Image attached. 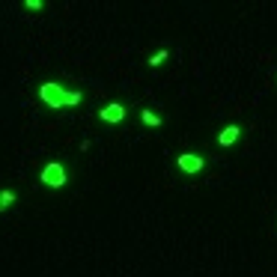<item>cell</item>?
Returning a JSON list of instances; mask_svg holds the SVG:
<instances>
[{
  "instance_id": "6da1fadb",
  "label": "cell",
  "mask_w": 277,
  "mask_h": 277,
  "mask_svg": "<svg viewBox=\"0 0 277 277\" xmlns=\"http://www.w3.org/2000/svg\"><path fill=\"white\" fill-rule=\"evenodd\" d=\"M66 87L63 84H57V81H48V84H42L39 87V98L48 104V107H63L66 104Z\"/></svg>"
},
{
  "instance_id": "7a4b0ae2",
  "label": "cell",
  "mask_w": 277,
  "mask_h": 277,
  "mask_svg": "<svg viewBox=\"0 0 277 277\" xmlns=\"http://www.w3.org/2000/svg\"><path fill=\"white\" fill-rule=\"evenodd\" d=\"M66 182H69V173H66V167H63L60 161H48V164L42 167V185H48V188H63Z\"/></svg>"
},
{
  "instance_id": "3957f363",
  "label": "cell",
  "mask_w": 277,
  "mask_h": 277,
  "mask_svg": "<svg viewBox=\"0 0 277 277\" xmlns=\"http://www.w3.org/2000/svg\"><path fill=\"white\" fill-rule=\"evenodd\" d=\"M98 120H104L107 125H117L125 120V104H120V101H110V104H104L101 110H98Z\"/></svg>"
},
{
  "instance_id": "277c9868",
  "label": "cell",
  "mask_w": 277,
  "mask_h": 277,
  "mask_svg": "<svg viewBox=\"0 0 277 277\" xmlns=\"http://www.w3.org/2000/svg\"><path fill=\"white\" fill-rule=\"evenodd\" d=\"M203 155H197V152H182L179 158H176V167L179 170H185V173H200L203 170Z\"/></svg>"
},
{
  "instance_id": "5b68a950",
  "label": "cell",
  "mask_w": 277,
  "mask_h": 277,
  "mask_svg": "<svg viewBox=\"0 0 277 277\" xmlns=\"http://www.w3.org/2000/svg\"><path fill=\"white\" fill-rule=\"evenodd\" d=\"M239 134H242V128H239L236 123L227 125V128H224V131L217 134V143H220V146H233V143L239 140Z\"/></svg>"
},
{
  "instance_id": "8992f818",
  "label": "cell",
  "mask_w": 277,
  "mask_h": 277,
  "mask_svg": "<svg viewBox=\"0 0 277 277\" xmlns=\"http://www.w3.org/2000/svg\"><path fill=\"white\" fill-rule=\"evenodd\" d=\"M15 200H18V194H15V191H9V188H6V191H0V212H6Z\"/></svg>"
},
{
  "instance_id": "52a82bcc",
  "label": "cell",
  "mask_w": 277,
  "mask_h": 277,
  "mask_svg": "<svg viewBox=\"0 0 277 277\" xmlns=\"http://www.w3.org/2000/svg\"><path fill=\"white\" fill-rule=\"evenodd\" d=\"M81 101H84V92L81 90H69L66 92V104H63V107H75V104H81Z\"/></svg>"
},
{
  "instance_id": "ba28073f",
  "label": "cell",
  "mask_w": 277,
  "mask_h": 277,
  "mask_svg": "<svg viewBox=\"0 0 277 277\" xmlns=\"http://www.w3.org/2000/svg\"><path fill=\"white\" fill-rule=\"evenodd\" d=\"M140 120H143V123L146 125H161V117H158V114H155V110H149V107H146V110H143V114H140Z\"/></svg>"
},
{
  "instance_id": "9c48e42d",
  "label": "cell",
  "mask_w": 277,
  "mask_h": 277,
  "mask_svg": "<svg viewBox=\"0 0 277 277\" xmlns=\"http://www.w3.org/2000/svg\"><path fill=\"white\" fill-rule=\"evenodd\" d=\"M167 60V48H161V51H155L152 57H149V66H158V63Z\"/></svg>"
},
{
  "instance_id": "30bf717a",
  "label": "cell",
  "mask_w": 277,
  "mask_h": 277,
  "mask_svg": "<svg viewBox=\"0 0 277 277\" xmlns=\"http://www.w3.org/2000/svg\"><path fill=\"white\" fill-rule=\"evenodd\" d=\"M42 6H45L42 0H24V9H30V12H39Z\"/></svg>"
}]
</instances>
